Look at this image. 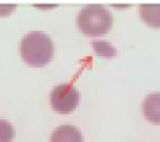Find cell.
Masks as SVG:
<instances>
[{
  "mask_svg": "<svg viewBox=\"0 0 160 142\" xmlns=\"http://www.w3.org/2000/svg\"><path fill=\"white\" fill-rule=\"evenodd\" d=\"M20 52L24 62L32 66H44L53 56L52 39L42 31H31L21 39Z\"/></svg>",
  "mask_w": 160,
  "mask_h": 142,
  "instance_id": "cell-1",
  "label": "cell"
},
{
  "mask_svg": "<svg viewBox=\"0 0 160 142\" xmlns=\"http://www.w3.org/2000/svg\"><path fill=\"white\" fill-rule=\"evenodd\" d=\"M78 27L88 37L104 35L112 27V16L101 4H87L78 16Z\"/></svg>",
  "mask_w": 160,
  "mask_h": 142,
  "instance_id": "cell-2",
  "label": "cell"
},
{
  "mask_svg": "<svg viewBox=\"0 0 160 142\" xmlns=\"http://www.w3.org/2000/svg\"><path fill=\"white\" fill-rule=\"evenodd\" d=\"M80 101V94L75 86L69 83H62L53 87L51 92V106L55 111L68 114L75 111Z\"/></svg>",
  "mask_w": 160,
  "mask_h": 142,
  "instance_id": "cell-3",
  "label": "cell"
},
{
  "mask_svg": "<svg viewBox=\"0 0 160 142\" xmlns=\"http://www.w3.org/2000/svg\"><path fill=\"white\" fill-rule=\"evenodd\" d=\"M51 142H83V135L75 125L65 124L52 132Z\"/></svg>",
  "mask_w": 160,
  "mask_h": 142,
  "instance_id": "cell-4",
  "label": "cell"
},
{
  "mask_svg": "<svg viewBox=\"0 0 160 142\" xmlns=\"http://www.w3.org/2000/svg\"><path fill=\"white\" fill-rule=\"evenodd\" d=\"M143 115L149 123L160 124V93H150L143 101Z\"/></svg>",
  "mask_w": 160,
  "mask_h": 142,
  "instance_id": "cell-5",
  "label": "cell"
},
{
  "mask_svg": "<svg viewBox=\"0 0 160 142\" xmlns=\"http://www.w3.org/2000/svg\"><path fill=\"white\" fill-rule=\"evenodd\" d=\"M139 16L149 27L160 28V4H141Z\"/></svg>",
  "mask_w": 160,
  "mask_h": 142,
  "instance_id": "cell-6",
  "label": "cell"
},
{
  "mask_svg": "<svg viewBox=\"0 0 160 142\" xmlns=\"http://www.w3.org/2000/svg\"><path fill=\"white\" fill-rule=\"evenodd\" d=\"M93 48L97 52V55H100L101 58H114L117 55V49L105 41H94L93 42Z\"/></svg>",
  "mask_w": 160,
  "mask_h": 142,
  "instance_id": "cell-7",
  "label": "cell"
},
{
  "mask_svg": "<svg viewBox=\"0 0 160 142\" xmlns=\"http://www.w3.org/2000/svg\"><path fill=\"white\" fill-rule=\"evenodd\" d=\"M14 131L13 125L6 120H0V142H11L14 139Z\"/></svg>",
  "mask_w": 160,
  "mask_h": 142,
  "instance_id": "cell-8",
  "label": "cell"
},
{
  "mask_svg": "<svg viewBox=\"0 0 160 142\" xmlns=\"http://www.w3.org/2000/svg\"><path fill=\"white\" fill-rule=\"evenodd\" d=\"M16 8V6L14 4H0V16H7V14H10L11 11Z\"/></svg>",
  "mask_w": 160,
  "mask_h": 142,
  "instance_id": "cell-9",
  "label": "cell"
}]
</instances>
